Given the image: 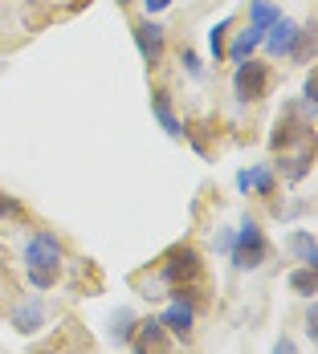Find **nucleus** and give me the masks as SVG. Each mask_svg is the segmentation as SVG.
I'll return each instance as SVG.
<instances>
[{"instance_id":"28","label":"nucleus","mask_w":318,"mask_h":354,"mask_svg":"<svg viewBox=\"0 0 318 354\" xmlns=\"http://www.w3.org/2000/svg\"><path fill=\"white\" fill-rule=\"evenodd\" d=\"M274 354H298V351H294V342H290V338H282V342L274 346Z\"/></svg>"},{"instance_id":"2","label":"nucleus","mask_w":318,"mask_h":354,"mask_svg":"<svg viewBox=\"0 0 318 354\" xmlns=\"http://www.w3.org/2000/svg\"><path fill=\"white\" fill-rule=\"evenodd\" d=\"M229 257H233V269H241V273H253V269L265 265L270 245H265V232H261L257 220H249V216L241 220V228L233 232V248H229Z\"/></svg>"},{"instance_id":"30","label":"nucleus","mask_w":318,"mask_h":354,"mask_svg":"<svg viewBox=\"0 0 318 354\" xmlns=\"http://www.w3.org/2000/svg\"><path fill=\"white\" fill-rule=\"evenodd\" d=\"M118 4H127V0H118Z\"/></svg>"},{"instance_id":"1","label":"nucleus","mask_w":318,"mask_h":354,"mask_svg":"<svg viewBox=\"0 0 318 354\" xmlns=\"http://www.w3.org/2000/svg\"><path fill=\"white\" fill-rule=\"evenodd\" d=\"M200 277H204V265H200V252L192 245H176V248L164 252V261H159V281L168 285L172 297H196Z\"/></svg>"},{"instance_id":"7","label":"nucleus","mask_w":318,"mask_h":354,"mask_svg":"<svg viewBox=\"0 0 318 354\" xmlns=\"http://www.w3.org/2000/svg\"><path fill=\"white\" fill-rule=\"evenodd\" d=\"M298 33H302V25L298 21H290V17H278L265 37H261V45L270 49V57H290L294 53V45H298Z\"/></svg>"},{"instance_id":"16","label":"nucleus","mask_w":318,"mask_h":354,"mask_svg":"<svg viewBox=\"0 0 318 354\" xmlns=\"http://www.w3.org/2000/svg\"><path fill=\"white\" fill-rule=\"evenodd\" d=\"M229 29H233V17H224V21H216L209 29V49L216 62H224V49H229Z\"/></svg>"},{"instance_id":"26","label":"nucleus","mask_w":318,"mask_h":354,"mask_svg":"<svg viewBox=\"0 0 318 354\" xmlns=\"http://www.w3.org/2000/svg\"><path fill=\"white\" fill-rule=\"evenodd\" d=\"M306 334H310V338L318 334V310H310V314H306Z\"/></svg>"},{"instance_id":"4","label":"nucleus","mask_w":318,"mask_h":354,"mask_svg":"<svg viewBox=\"0 0 318 354\" xmlns=\"http://www.w3.org/2000/svg\"><path fill=\"white\" fill-rule=\"evenodd\" d=\"M265 90H270V66L265 62H241L237 73H233V94H237V102H261L265 98Z\"/></svg>"},{"instance_id":"22","label":"nucleus","mask_w":318,"mask_h":354,"mask_svg":"<svg viewBox=\"0 0 318 354\" xmlns=\"http://www.w3.org/2000/svg\"><path fill=\"white\" fill-rule=\"evenodd\" d=\"M25 273H29L33 289H53V281H58V273H49V269H25Z\"/></svg>"},{"instance_id":"19","label":"nucleus","mask_w":318,"mask_h":354,"mask_svg":"<svg viewBox=\"0 0 318 354\" xmlns=\"http://www.w3.org/2000/svg\"><path fill=\"white\" fill-rule=\"evenodd\" d=\"M310 53H315V25H302V33H298V45H294V62H310Z\"/></svg>"},{"instance_id":"24","label":"nucleus","mask_w":318,"mask_h":354,"mask_svg":"<svg viewBox=\"0 0 318 354\" xmlns=\"http://www.w3.org/2000/svg\"><path fill=\"white\" fill-rule=\"evenodd\" d=\"M179 62H184V70L192 73V77H200V73H204V66H200V57H196L192 49H184V57H179Z\"/></svg>"},{"instance_id":"12","label":"nucleus","mask_w":318,"mask_h":354,"mask_svg":"<svg viewBox=\"0 0 318 354\" xmlns=\"http://www.w3.org/2000/svg\"><path fill=\"white\" fill-rule=\"evenodd\" d=\"M237 187L241 192H257V196H274V187H278V179H274V171L270 167H253V171H237Z\"/></svg>"},{"instance_id":"10","label":"nucleus","mask_w":318,"mask_h":354,"mask_svg":"<svg viewBox=\"0 0 318 354\" xmlns=\"http://www.w3.org/2000/svg\"><path fill=\"white\" fill-rule=\"evenodd\" d=\"M8 322H12V330H17V334H25V338H29V334H37V330L49 322V310H45V301H41V297H33V301H21V306L12 310V318H8Z\"/></svg>"},{"instance_id":"21","label":"nucleus","mask_w":318,"mask_h":354,"mask_svg":"<svg viewBox=\"0 0 318 354\" xmlns=\"http://www.w3.org/2000/svg\"><path fill=\"white\" fill-rule=\"evenodd\" d=\"M306 171H310V155H298V159H285V179H294V183H298V179L306 176Z\"/></svg>"},{"instance_id":"17","label":"nucleus","mask_w":318,"mask_h":354,"mask_svg":"<svg viewBox=\"0 0 318 354\" xmlns=\"http://www.w3.org/2000/svg\"><path fill=\"white\" fill-rule=\"evenodd\" d=\"M290 289H294L298 297H315V289H318V277H315V269H310V265H302V269H294V273H290Z\"/></svg>"},{"instance_id":"20","label":"nucleus","mask_w":318,"mask_h":354,"mask_svg":"<svg viewBox=\"0 0 318 354\" xmlns=\"http://www.w3.org/2000/svg\"><path fill=\"white\" fill-rule=\"evenodd\" d=\"M0 220H25L21 200H12V196H4V192H0Z\"/></svg>"},{"instance_id":"6","label":"nucleus","mask_w":318,"mask_h":354,"mask_svg":"<svg viewBox=\"0 0 318 354\" xmlns=\"http://www.w3.org/2000/svg\"><path fill=\"white\" fill-rule=\"evenodd\" d=\"M131 351L135 354H176V342H172V334L159 326V318H143V322H135Z\"/></svg>"},{"instance_id":"29","label":"nucleus","mask_w":318,"mask_h":354,"mask_svg":"<svg viewBox=\"0 0 318 354\" xmlns=\"http://www.w3.org/2000/svg\"><path fill=\"white\" fill-rule=\"evenodd\" d=\"M33 354H58V351H53V346H41V351H33Z\"/></svg>"},{"instance_id":"8","label":"nucleus","mask_w":318,"mask_h":354,"mask_svg":"<svg viewBox=\"0 0 318 354\" xmlns=\"http://www.w3.org/2000/svg\"><path fill=\"white\" fill-rule=\"evenodd\" d=\"M159 326L172 334V338H192V326H196V306L188 301V297H172V306L159 314Z\"/></svg>"},{"instance_id":"18","label":"nucleus","mask_w":318,"mask_h":354,"mask_svg":"<svg viewBox=\"0 0 318 354\" xmlns=\"http://www.w3.org/2000/svg\"><path fill=\"white\" fill-rule=\"evenodd\" d=\"M131 334H135V314H131V310H118L114 322H110V338H114L118 346H127V342H131Z\"/></svg>"},{"instance_id":"3","label":"nucleus","mask_w":318,"mask_h":354,"mask_svg":"<svg viewBox=\"0 0 318 354\" xmlns=\"http://www.w3.org/2000/svg\"><path fill=\"white\" fill-rule=\"evenodd\" d=\"M21 261H25V269H49V273H58L62 261H66V248H62V241L53 232H33L25 241V248H21Z\"/></svg>"},{"instance_id":"11","label":"nucleus","mask_w":318,"mask_h":354,"mask_svg":"<svg viewBox=\"0 0 318 354\" xmlns=\"http://www.w3.org/2000/svg\"><path fill=\"white\" fill-rule=\"evenodd\" d=\"M151 114H155V122H159L172 139H184V135H188L184 122L176 118V110H172V94H168V90H151Z\"/></svg>"},{"instance_id":"5","label":"nucleus","mask_w":318,"mask_h":354,"mask_svg":"<svg viewBox=\"0 0 318 354\" xmlns=\"http://www.w3.org/2000/svg\"><path fill=\"white\" fill-rule=\"evenodd\" d=\"M131 33H135L143 66H147V70H159V66H164V25L151 21V17H143V21L131 25Z\"/></svg>"},{"instance_id":"9","label":"nucleus","mask_w":318,"mask_h":354,"mask_svg":"<svg viewBox=\"0 0 318 354\" xmlns=\"http://www.w3.org/2000/svg\"><path fill=\"white\" fill-rule=\"evenodd\" d=\"M298 139H310V122H298V114L290 106L282 118H278V127H274V135H270V147H274V151H285V147H294Z\"/></svg>"},{"instance_id":"23","label":"nucleus","mask_w":318,"mask_h":354,"mask_svg":"<svg viewBox=\"0 0 318 354\" xmlns=\"http://www.w3.org/2000/svg\"><path fill=\"white\" fill-rule=\"evenodd\" d=\"M302 102H306V106H310V110L318 106V77H315V73L306 77V90H302Z\"/></svg>"},{"instance_id":"13","label":"nucleus","mask_w":318,"mask_h":354,"mask_svg":"<svg viewBox=\"0 0 318 354\" xmlns=\"http://www.w3.org/2000/svg\"><path fill=\"white\" fill-rule=\"evenodd\" d=\"M282 17V8L274 4V0H249V29H257V33H265L274 21Z\"/></svg>"},{"instance_id":"15","label":"nucleus","mask_w":318,"mask_h":354,"mask_svg":"<svg viewBox=\"0 0 318 354\" xmlns=\"http://www.w3.org/2000/svg\"><path fill=\"white\" fill-rule=\"evenodd\" d=\"M290 252L302 261V265H310L315 269L318 265V245H315V236L306 232V228H298V232H290Z\"/></svg>"},{"instance_id":"27","label":"nucleus","mask_w":318,"mask_h":354,"mask_svg":"<svg viewBox=\"0 0 318 354\" xmlns=\"http://www.w3.org/2000/svg\"><path fill=\"white\" fill-rule=\"evenodd\" d=\"M216 248L229 252V248H233V232H220V236H216Z\"/></svg>"},{"instance_id":"14","label":"nucleus","mask_w":318,"mask_h":354,"mask_svg":"<svg viewBox=\"0 0 318 354\" xmlns=\"http://www.w3.org/2000/svg\"><path fill=\"white\" fill-rule=\"evenodd\" d=\"M261 37H265V33H257V29H245V33H237V41H233L229 49H224V57H229L233 66L249 62V57H253V49L261 45Z\"/></svg>"},{"instance_id":"25","label":"nucleus","mask_w":318,"mask_h":354,"mask_svg":"<svg viewBox=\"0 0 318 354\" xmlns=\"http://www.w3.org/2000/svg\"><path fill=\"white\" fill-rule=\"evenodd\" d=\"M143 8H147V17H155V12L172 8V0H143Z\"/></svg>"}]
</instances>
